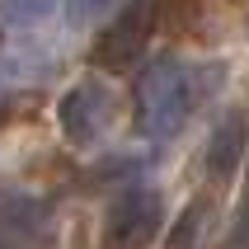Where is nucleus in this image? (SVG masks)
I'll use <instances>...</instances> for the list:
<instances>
[{"label":"nucleus","mask_w":249,"mask_h":249,"mask_svg":"<svg viewBox=\"0 0 249 249\" xmlns=\"http://www.w3.org/2000/svg\"><path fill=\"white\" fill-rule=\"evenodd\" d=\"M245 146H249V118H245V113H226L221 123L212 127L207 151H202L207 174H212L216 183H226V179L240 169V160H245Z\"/></svg>","instance_id":"5"},{"label":"nucleus","mask_w":249,"mask_h":249,"mask_svg":"<svg viewBox=\"0 0 249 249\" xmlns=\"http://www.w3.org/2000/svg\"><path fill=\"white\" fill-rule=\"evenodd\" d=\"M202 226H207V202H188L183 221L169 231V249H193V240L202 235Z\"/></svg>","instance_id":"6"},{"label":"nucleus","mask_w":249,"mask_h":249,"mask_svg":"<svg viewBox=\"0 0 249 249\" xmlns=\"http://www.w3.org/2000/svg\"><path fill=\"white\" fill-rule=\"evenodd\" d=\"M165 226V197L155 188H127L104 216V249H146Z\"/></svg>","instance_id":"3"},{"label":"nucleus","mask_w":249,"mask_h":249,"mask_svg":"<svg viewBox=\"0 0 249 249\" xmlns=\"http://www.w3.org/2000/svg\"><path fill=\"white\" fill-rule=\"evenodd\" d=\"M108 5L113 0H66V14H71V24H89V19H99Z\"/></svg>","instance_id":"8"},{"label":"nucleus","mask_w":249,"mask_h":249,"mask_svg":"<svg viewBox=\"0 0 249 249\" xmlns=\"http://www.w3.org/2000/svg\"><path fill=\"white\" fill-rule=\"evenodd\" d=\"M235 249H249V188H245V207L235 216Z\"/></svg>","instance_id":"9"},{"label":"nucleus","mask_w":249,"mask_h":249,"mask_svg":"<svg viewBox=\"0 0 249 249\" xmlns=\"http://www.w3.org/2000/svg\"><path fill=\"white\" fill-rule=\"evenodd\" d=\"M155 24H160V0H123V10L94 42V66L104 71H127L146 52Z\"/></svg>","instance_id":"2"},{"label":"nucleus","mask_w":249,"mask_h":249,"mask_svg":"<svg viewBox=\"0 0 249 249\" xmlns=\"http://www.w3.org/2000/svg\"><path fill=\"white\" fill-rule=\"evenodd\" d=\"M52 5L56 0H5V10H0V19L5 24H42L47 14H52Z\"/></svg>","instance_id":"7"},{"label":"nucleus","mask_w":249,"mask_h":249,"mask_svg":"<svg viewBox=\"0 0 249 249\" xmlns=\"http://www.w3.org/2000/svg\"><path fill=\"white\" fill-rule=\"evenodd\" d=\"M56 123H61V137L71 146H94L113 123V89L94 75L75 80L56 104Z\"/></svg>","instance_id":"4"},{"label":"nucleus","mask_w":249,"mask_h":249,"mask_svg":"<svg viewBox=\"0 0 249 249\" xmlns=\"http://www.w3.org/2000/svg\"><path fill=\"white\" fill-rule=\"evenodd\" d=\"M193 108V80L179 56H155L137 75V132L151 141H169L188 123Z\"/></svg>","instance_id":"1"}]
</instances>
